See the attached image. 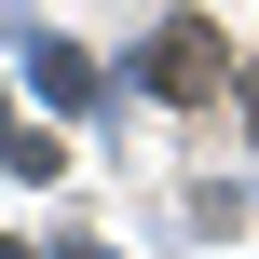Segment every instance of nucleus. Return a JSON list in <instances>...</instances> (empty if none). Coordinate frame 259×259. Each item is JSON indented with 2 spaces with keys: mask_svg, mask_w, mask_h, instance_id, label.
Returning a JSON list of instances; mask_svg holds the SVG:
<instances>
[{
  "mask_svg": "<svg viewBox=\"0 0 259 259\" xmlns=\"http://www.w3.org/2000/svg\"><path fill=\"white\" fill-rule=\"evenodd\" d=\"M219 82H232V41L205 14H164L150 27V96H219Z\"/></svg>",
  "mask_w": 259,
  "mask_h": 259,
  "instance_id": "nucleus-1",
  "label": "nucleus"
},
{
  "mask_svg": "<svg viewBox=\"0 0 259 259\" xmlns=\"http://www.w3.org/2000/svg\"><path fill=\"white\" fill-rule=\"evenodd\" d=\"M0 164H14V178H55L68 150H55V123H14V109H0Z\"/></svg>",
  "mask_w": 259,
  "mask_h": 259,
  "instance_id": "nucleus-2",
  "label": "nucleus"
},
{
  "mask_svg": "<svg viewBox=\"0 0 259 259\" xmlns=\"http://www.w3.org/2000/svg\"><path fill=\"white\" fill-rule=\"evenodd\" d=\"M0 259H14V246H0Z\"/></svg>",
  "mask_w": 259,
  "mask_h": 259,
  "instance_id": "nucleus-4",
  "label": "nucleus"
},
{
  "mask_svg": "<svg viewBox=\"0 0 259 259\" xmlns=\"http://www.w3.org/2000/svg\"><path fill=\"white\" fill-rule=\"evenodd\" d=\"M246 137H259V68H246Z\"/></svg>",
  "mask_w": 259,
  "mask_h": 259,
  "instance_id": "nucleus-3",
  "label": "nucleus"
}]
</instances>
